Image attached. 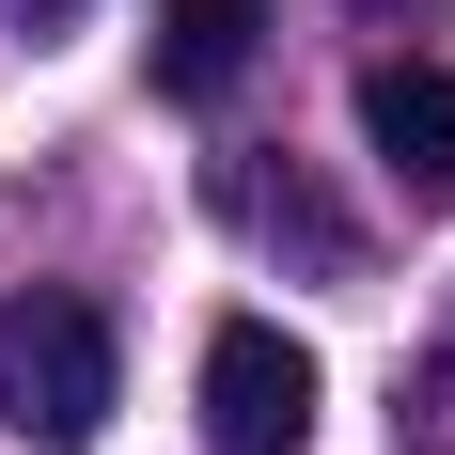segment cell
Segmentation results:
<instances>
[{
    "label": "cell",
    "instance_id": "cell-1",
    "mask_svg": "<svg viewBox=\"0 0 455 455\" xmlns=\"http://www.w3.org/2000/svg\"><path fill=\"white\" fill-rule=\"evenodd\" d=\"M110 315L94 299H0V424L32 455H79L94 424H110Z\"/></svg>",
    "mask_w": 455,
    "mask_h": 455
},
{
    "label": "cell",
    "instance_id": "cell-6",
    "mask_svg": "<svg viewBox=\"0 0 455 455\" xmlns=\"http://www.w3.org/2000/svg\"><path fill=\"white\" fill-rule=\"evenodd\" d=\"M377 16H424V0H377Z\"/></svg>",
    "mask_w": 455,
    "mask_h": 455
},
{
    "label": "cell",
    "instance_id": "cell-2",
    "mask_svg": "<svg viewBox=\"0 0 455 455\" xmlns=\"http://www.w3.org/2000/svg\"><path fill=\"white\" fill-rule=\"evenodd\" d=\"M204 455H315V346L283 315L204 330Z\"/></svg>",
    "mask_w": 455,
    "mask_h": 455
},
{
    "label": "cell",
    "instance_id": "cell-4",
    "mask_svg": "<svg viewBox=\"0 0 455 455\" xmlns=\"http://www.w3.org/2000/svg\"><path fill=\"white\" fill-rule=\"evenodd\" d=\"M251 32H267V0H173L157 16V94H188V110L235 94L251 79Z\"/></svg>",
    "mask_w": 455,
    "mask_h": 455
},
{
    "label": "cell",
    "instance_id": "cell-5",
    "mask_svg": "<svg viewBox=\"0 0 455 455\" xmlns=\"http://www.w3.org/2000/svg\"><path fill=\"white\" fill-rule=\"evenodd\" d=\"M16 16H32V32H63V16H79V0H16Z\"/></svg>",
    "mask_w": 455,
    "mask_h": 455
},
{
    "label": "cell",
    "instance_id": "cell-3",
    "mask_svg": "<svg viewBox=\"0 0 455 455\" xmlns=\"http://www.w3.org/2000/svg\"><path fill=\"white\" fill-rule=\"evenodd\" d=\"M362 141H377V173L409 204H455V63H377L362 79Z\"/></svg>",
    "mask_w": 455,
    "mask_h": 455
}]
</instances>
